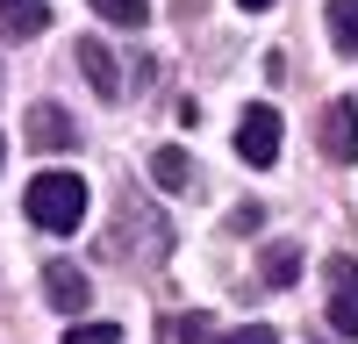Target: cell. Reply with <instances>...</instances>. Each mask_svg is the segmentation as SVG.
I'll return each instance as SVG.
<instances>
[{
    "instance_id": "1",
    "label": "cell",
    "mask_w": 358,
    "mask_h": 344,
    "mask_svg": "<svg viewBox=\"0 0 358 344\" xmlns=\"http://www.w3.org/2000/svg\"><path fill=\"white\" fill-rule=\"evenodd\" d=\"M22 208H29V222H36V229L72 237V229L86 222V180H79V172H36Z\"/></svg>"
},
{
    "instance_id": "2",
    "label": "cell",
    "mask_w": 358,
    "mask_h": 344,
    "mask_svg": "<svg viewBox=\"0 0 358 344\" xmlns=\"http://www.w3.org/2000/svg\"><path fill=\"white\" fill-rule=\"evenodd\" d=\"M122 229H129V237H108V251H115V258H136V266H151V258H165V251H172L165 215L151 222V215L136 208V201H122Z\"/></svg>"
},
{
    "instance_id": "3",
    "label": "cell",
    "mask_w": 358,
    "mask_h": 344,
    "mask_svg": "<svg viewBox=\"0 0 358 344\" xmlns=\"http://www.w3.org/2000/svg\"><path fill=\"white\" fill-rule=\"evenodd\" d=\"M315 143H322V158L351 165V158H358V101H330V108H322V122H315Z\"/></svg>"
},
{
    "instance_id": "4",
    "label": "cell",
    "mask_w": 358,
    "mask_h": 344,
    "mask_svg": "<svg viewBox=\"0 0 358 344\" xmlns=\"http://www.w3.org/2000/svg\"><path fill=\"white\" fill-rule=\"evenodd\" d=\"M280 143H287L280 115H273V108H244V122H236V151H244L251 165H273V158H280Z\"/></svg>"
},
{
    "instance_id": "5",
    "label": "cell",
    "mask_w": 358,
    "mask_h": 344,
    "mask_svg": "<svg viewBox=\"0 0 358 344\" xmlns=\"http://www.w3.org/2000/svg\"><path fill=\"white\" fill-rule=\"evenodd\" d=\"M330 330L358 337V258H330Z\"/></svg>"
},
{
    "instance_id": "6",
    "label": "cell",
    "mask_w": 358,
    "mask_h": 344,
    "mask_svg": "<svg viewBox=\"0 0 358 344\" xmlns=\"http://www.w3.org/2000/svg\"><path fill=\"white\" fill-rule=\"evenodd\" d=\"M29 143H36V151H72V143H79V122H72L57 101H36V108H29Z\"/></svg>"
},
{
    "instance_id": "7",
    "label": "cell",
    "mask_w": 358,
    "mask_h": 344,
    "mask_svg": "<svg viewBox=\"0 0 358 344\" xmlns=\"http://www.w3.org/2000/svg\"><path fill=\"white\" fill-rule=\"evenodd\" d=\"M72 57H79V72H86V86H94V94H122V65H115V50H108L101 36H86Z\"/></svg>"
},
{
    "instance_id": "8",
    "label": "cell",
    "mask_w": 358,
    "mask_h": 344,
    "mask_svg": "<svg viewBox=\"0 0 358 344\" xmlns=\"http://www.w3.org/2000/svg\"><path fill=\"white\" fill-rule=\"evenodd\" d=\"M86 294H94V287H86V273H79V266H65V258L43 273V301H50V308L79 315V308H86Z\"/></svg>"
},
{
    "instance_id": "9",
    "label": "cell",
    "mask_w": 358,
    "mask_h": 344,
    "mask_svg": "<svg viewBox=\"0 0 358 344\" xmlns=\"http://www.w3.org/2000/svg\"><path fill=\"white\" fill-rule=\"evenodd\" d=\"M158 344H222V337H215V315L179 308V315H158Z\"/></svg>"
},
{
    "instance_id": "10",
    "label": "cell",
    "mask_w": 358,
    "mask_h": 344,
    "mask_svg": "<svg viewBox=\"0 0 358 344\" xmlns=\"http://www.w3.org/2000/svg\"><path fill=\"white\" fill-rule=\"evenodd\" d=\"M50 22V0H0V36L22 43V36H43Z\"/></svg>"
},
{
    "instance_id": "11",
    "label": "cell",
    "mask_w": 358,
    "mask_h": 344,
    "mask_svg": "<svg viewBox=\"0 0 358 344\" xmlns=\"http://www.w3.org/2000/svg\"><path fill=\"white\" fill-rule=\"evenodd\" d=\"M151 180H158L165 194H187V187H194V158L179 151V143H165V151L151 158Z\"/></svg>"
},
{
    "instance_id": "12",
    "label": "cell",
    "mask_w": 358,
    "mask_h": 344,
    "mask_svg": "<svg viewBox=\"0 0 358 344\" xmlns=\"http://www.w3.org/2000/svg\"><path fill=\"white\" fill-rule=\"evenodd\" d=\"M330 43L358 57V0H330Z\"/></svg>"
},
{
    "instance_id": "13",
    "label": "cell",
    "mask_w": 358,
    "mask_h": 344,
    "mask_svg": "<svg viewBox=\"0 0 358 344\" xmlns=\"http://www.w3.org/2000/svg\"><path fill=\"white\" fill-rule=\"evenodd\" d=\"M94 15L115 22V29H143L151 22V0H94Z\"/></svg>"
},
{
    "instance_id": "14",
    "label": "cell",
    "mask_w": 358,
    "mask_h": 344,
    "mask_svg": "<svg viewBox=\"0 0 358 344\" xmlns=\"http://www.w3.org/2000/svg\"><path fill=\"white\" fill-rule=\"evenodd\" d=\"M258 273H265V287H287L294 273H301V251H294V244H280V251H265V258H258Z\"/></svg>"
},
{
    "instance_id": "15",
    "label": "cell",
    "mask_w": 358,
    "mask_h": 344,
    "mask_svg": "<svg viewBox=\"0 0 358 344\" xmlns=\"http://www.w3.org/2000/svg\"><path fill=\"white\" fill-rule=\"evenodd\" d=\"M65 344H122V330H115V323H72Z\"/></svg>"
},
{
    "instance_id": "16",
    "label": "cell",
    "mask_w": 358,
    "mask_h": 344,
    "mask_svg": "<svg viewBox=\"0 0 358 344\" xmlns=\"http://www.w3.org/2000/svg\"><path fill=\"white\" fill-rule=\"evenodd\" d=\"M222 344H280V337H273V330H265V323H244V330H229Z\"/></svg>"
},
{
    "instance_id": "17",
    "label": "cell",
    "mask_w": 358,
    "mask_h": 344,
    "mask_svg": "<svg viewBox=\"0 0 358 344\" xmlns=\"http://www.w3.org/2000/svg\"><path fill=\"white\" fill-rule=\"evenodd\" d=\"M236 8H251V15H258V8H273V0H236Z\"/></svg>"
},
{
    "instance_id": "18",
    "label": "cell",
    "mask_w": 358,
    "mask_h": 344,
    "mask_svg": "<svg viewBox=\"0 0 358 344\" xmlns=\"http://www.w3.org/2000/svg\"><path fill=\"white\" fill-rule=\"evenodd\" d=\"M0 158H8V136H0Z\"/></svg>"
}]
</instances>
